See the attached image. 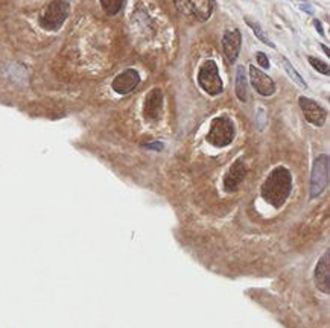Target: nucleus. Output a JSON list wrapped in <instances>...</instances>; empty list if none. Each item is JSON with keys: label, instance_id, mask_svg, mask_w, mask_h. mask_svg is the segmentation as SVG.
<instances>
[{"label": "nucleus", "instance_id": "nucleus-1", "mask_svg": "<svg viewBox=\"0 0 330 328\" xmlns=\"http://www.w3.org/2000/svg\"><path fill=\"white\" fill-rule=\"evenodd\" d=\"M292 190V176L286 167H276L266 176L262 184V198L276 208H280L291 195Z\"/></svg>", "mask_w": 330, "mask_h": 328}, {"label": "nucleus", "instance_id": "nucleus-2", "mask_svg": "<svg viewBox=\"0 0 330 328\" xmlns=\"http://www.w3.org/2000/svg\"><path fill=\"white\" fill-rule=\"evenodd\" d=\"M70 5L67 0H52V2L43 9L38 19V24L44 31L55 32L61 29L66 19L69 17Z\"/></svg>", "mask_w": 330, "mask_h": 328}, {"label": "nucleus", "instance_id": "nucleus-3", "mask_svg": "<svg viewBox=\"0 0 330 328\" xmlns=\"http://www.w3.org/2000/svg\"><path fill=\"white\" fill-rule=\"evenodd\" d=\"M205 139L210 144L216 147L228 146L234 139L233 122L228 117H215L212 120V125H210Z\"/></svg>", "mask_w": 330, "mask_h": 328}, {"label": "nucleus", "instance_id": "nucleus-4", "mask_svg": "<svg viewBox=\"0 0 330 328\" xmlns=\"http://www.w3.org/2000/svg\"><path fill=\"white\" fill-rule=\"evenodd\" d=\"M174 3L179 14L198 22H207L213 12V0H174Z\"/></svg>", "mask_w": 330, "mask_h": 328}, {"label": "nucleus", "instance_id": "nucleus-5", "mask_svg": "<svg viewBox=\"0 0 330 328\" xmlns=\"http://www.w3.org/2000/svg\"><path fill=\"white\" fill-rule=\"evenodd\" d=\"M198 84L210 96H218L222 93L224 87H222V81H221L219 71H218V66L215 61H212V59L205 61L203 64V67L200 69Z\"/></svg>", "mask_w": 330, "mask_h": 328}, {"label": "nucleus", "instance_id": "nucleus-6", "mask_svg": "<svg viewBox=\"0 0 330 328\" xmlns=\"http://www.w3.org/2000/svg\"><path fill=\"white\" fill-rule=\"evenodd\" d=\"M329 184V157L320 155L313 161L310 175V198H317L326 190Z\"/></svg>", "mask_w": 330, "mask_h": 328}, {"label": "nucleus", "instance_id": "nucleus-7", "mask_svg": "<svg viewBox=\"0 0 330 328\" xmlns=\"http://www.w3.org/2000/svg\"><path fill=\"white\" fill-rule=\"evenodd\" d=\"M298 103H300V107H302V111L309 123H312L315 126H323L326 123L327 111L320 105V103H317L309 97H305V96L298 99Z\"/></svg>", "mask_w": 330, "mask_h": 328}, {"label": "nucleus", "instance_id": "nucleus-8", "mask_svg": "<svg viewBox=\"0 0 330 328\" xmlns=\"http://www.w3.org/2000/svg\"><path fill=\"white\" fill-rule=\"evenodd\" d=\"M140 82V74L134 69H127L122 73H119L113 79V90L117 94H128L136 88Z\"/></svg>", "mask_w": 330, "mask_h": 328}, {"label": "nucleus", "instance_id": "nucleus-9", "mask_svg": "<svg viewBox=\"0 0 330 328\" xmlns=\"http://www.w3.org/2000/svg\"><path fill=\"white\" fill-rule=\"evenodd\" d=\"M250 81L254 87V90L262 96H273L276 92L274 81L256 66H250Z\"/></svg>", "mask_w": 330, "mask_h": 328}, {"label": "nucleus", "instance_id": "nucleus-10", "mask_svg": "<svg viewBox=\"0 0 330 328\" xmlns=\"http://www.w3.org/2000/svg\"><path fill=\"white\" fill-rule=\"evenodd\" d=\"M241 43H242V35L239 32V29H228V31H226V34H224L222 50L230 64H233L237 59V55L241 52Z\"/></svg>", "mask_w": 330, "mask_h": 328}, {"label": "nucleus", "instance_id": "nucleus-11", "mask_svg": "<svg viewBox=\"0 0 330 328\" xmlns=\"http://www.w3.org/2000/svg\"><path fill=\"white\" fill-rule=\"evenodd\" d=\"M161 110H163V94L161 90L154 88L148 93L143 105V116L145 118L151 122H157L161 117Z\"/></svg>", "mask_w": 330, "mask_h": 328}, {"label": "nucleus", "instance_id": "nucleus-12", "mask_svg": "<svg viewBox=\"0 0 330 328\" xmlns=\"http://www.w3.org/2000/svg\"><path fill=\"white\" fill-rule=\"evenodd\" d=\"M245 175H247V167H245L244 161L236 160L231 164V167L228 169L226 178H224V188H226V191H228V193L236 191L237 187L244 181Z\"/></svg>", "mask_w": 330, "mask_h": 328}, {"label": "nucleus", "instance_id": "nucleus-13", "mask_svg": "<svg viewBox=\"0 0 330 328\" xmlns=\"http://www.w3.org/2000/svg\"><path fill=\"white\" fill-rule=\"evenodd\" d=\"M329 257L330 252H324V256L317 264V269H315V284L323 292L329 293L330 289V274H329Z\"/></svg>", "mask_w": 330, "mask_h": 328}, {"label": "nucleus", "instance_id": "nucleus-14", "mask_svg": "<svg viewBox=\"0 0 330 328\" xmlns=\"http://www.w3.org/2000/svg\"><path fill=\"white\" fill-rule=\"evenodd\" d=\"M236 94H237V99L242 102L248 99V85H247V76H245L244 67H237L236 70Z\"/></svg>", "mask_w": 330, "mask_h": 328}, {"label": "nucleus", "instance_id": "nucleus-15", "mask_svg": "<svg viewBox=\"0 0 330 328\" xmlns=\"http://www.w3.org/2000/svg\"><path fill=\"white\" fill-rule=\"evenodd\" d=\"M245 23L253 29V32L256 34V37L262 41V43H265V44H268L269 47H273V49H276V46H274V43L269 40L266 35H265V32H263V29L260 27V24L257 23V22H254V20H251V19H248V17H245Z\"/></svg>", "mask_w": 330, "mask_h": 328}, {"label": "nucleus", "instance_id": "nucleus-16", "mask_svg": "<svg viewBox=\"0 0 330 328\" xmlns=\"http://www.w3.org/2000/svg\"><path fill=\"white\" fill-rule=\"evenodd\" d=\"M102 9L108 14V16H116L125 5V0H99Z\"/></svg>", "mask_w": 330, "mask_h": 328}, {"label": "nucleus", "instance_id": "nucleus-17", "mask_svg": "<svg viewBox=\"0 0 330 328\" xmlns=\"http://www.w3.org/2000/svg\"><path fill=\"white\" fill-rule=\"evenodd\" d=\"M280 58H281V64H283V69L286 70V73H288L289 76L292 78V81H294V82H297V84H298L300 87L306 88L307 85H306L305 79H303L302 76H300V73H298V71L295 70V67H294V66H292V64H291V63L288 61V59L284 58V56H280Z\"/></svg>", "mask_w": 330, "mask_h": 328}, {"label": "nucleus", "instance_id": "nucleus-18", "mask_svg": "<svg viewBox=\"0 0 330 328\" xmlns=\"http://www.w3.org/2000/svg\"><path fill=\"white\" fill-rule=\"evenodd\" d=\"M309 64L313 67V69H317L320 73H323V74H329V66L326 64V63H323V61H320L318 58H313V56H309Z\"/></svg>", "mask_w": 330, "mask_h": 328}, {"label": "nucleus", "instance_id": "nucleus-19", "mask_svg": "<svg viewBox=\"0 0 330 328\" xmlns=\"http://www.w3.org/2000/svg\"><path fill=\"white\" fill-rule=\"evenodd\" d=\"M256 61L262 69H269V59L263 52H257L256 53Z\"/></svg>", "mask_w": 330, "mask_h": 328}, {"label": "nucleus", "instance_id": "nucleus-20", "mask_svg": "<svg viewBox=\"0 0 330 328\" xmlns=\"http://www.w3.org/2000/svg\"><path fill=\"white\" fill-rule=\"evenodd\" d=\"M146 147H148V149H154V151H161V149H163V144H161V143L154 141V143H149V144H146Z\"/></svg>", "mask_w": 330, "mask_h": 328}, {"label": "nucleus", "instance_id": "nucleus-21", "mask_svg": "<svg viewBox=\"0 0 330 328\" xmlns=\"http://www.w3.org/2000/svg\"><path fill=\"white\" fill-rule=\"evenodd\" d=\"M313 24H315V27L318 29V32H320L321 35H324V31H323V26H321L320 20H315V22H313Z\"/></svg>", "mask_w": 330, "mask_h": 328}, {"label": "nucleus", "instance_id": "nucleus-22", "mask_svg": "<svg viewBox=\"0 0 330 328\" xmlns=\"http://www.w3.org/2000/svg\"><path fill=\"white\" fill-rule=\"evenodd\" d=\"M321 47H323V50H324V53L327 55V56H330V50H329V47L326 46V44H321Z\"/></svg>", "mask_w": 330, "mask_h": 328}, {"label": "nucleus", "instance_id": "nucleus-23", "mask_svg": "<svg viewBox=\"0 0 330 328\" xmlns=\"http://www.w3.org/2000/svg\"><path fill=\"white\" fill-rule=\"evenodd\" d=\"M302 8H303V11H305V9H306V11H307V12H309V14H312V9H310V8H309V6H307V5H302Z\"/></svg>", "mask_w": 330, "mask_h": 328}]
</instances>
